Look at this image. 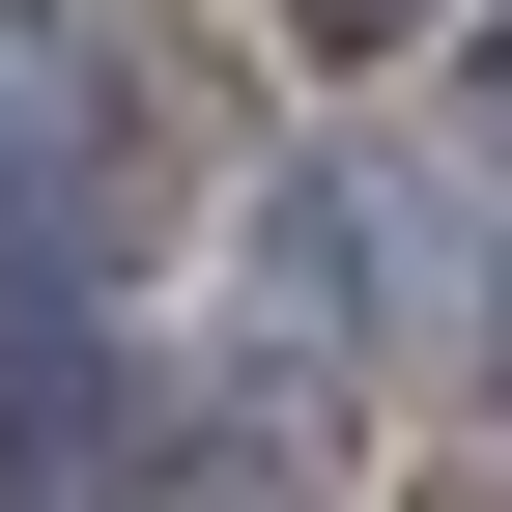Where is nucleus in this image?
Masks as SVG:
<instances>
[{
  "label": "nucleus",
  "mask_w": 512,
  "mask_h": 512,
  "mask_svg": "<svg viewBox=\"0 0 512 512\" xmlns=\"http://www.w3.org/2000/svg\"><path fill=\"white\" fill-rule=\"evenodd\" d=\"M143 200V143H114V57L86 29H0V313H57Z\"/></svg>",
  "instance_id": "obj_1"
},
{
  "label": "nucleus",
  "mask_w": 512,
  "mask_h": 512,
  "mask_svg": "<svg viewBox=\"0 0 512 512\" xmlns=\"http://www.w3.org/2000/svg\"><path fill=\"white\" fill-rule=\"evenodd\" d=\"M313 29H427V0H313Z\"/></svg>",
  "instance_id": "obj_2"
}]
</instances>
